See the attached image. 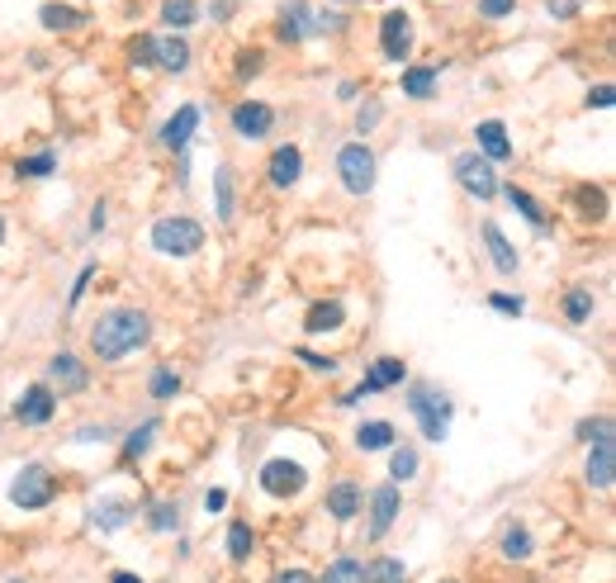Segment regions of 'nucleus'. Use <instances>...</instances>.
Masks as SVG:
<instances>
[{
  "label": "nucleus",
  "instance_id": "nucleus-22",
  "mask_svg": "<svg viewBox=\"0 0 616 583\" xmlns=\"http://www.w3.org/2000/svg\"><path fill=\"white\" fill-rule=\"evenodd\" d=\"M365 583H408V569H403V560L384 555L375 565H365Z\"/></svg>",
  "mask_w": 616,
  "mask_h": 583
},
{
  "label": "nucleus",
  "instance_id": "nucleus-9",
  "mask_svg": "<svg viewBox=\"0 0 616 583\" xmlns=\"http://www.w3.org/2000/svg\"><path fill=\"white\" fill-rule=\"evenodd\" d=\"M53 408H57L53 389H48V384H34V389H24L15 399V422H24V427H48V422H53Z\"/></svg>",
  "mask_w": 616,
  "mask_h": 583
},
{
  "label": "nucleus",
  "instance_id": "nucleus-20",
  "mask_svg": "<svg viewBox=\"0 0 616 583\" xmlns=\"http://www.w3.org/2000/svg\"><path fill=\"white\" fill-rule=\"evenodd\" d=\"M342 318H346L342 304H337V299H323V304H313V309H308L304 328L308 332H332V328H342Z\"/></svg>",
  "mask_w": 616,
  "mask_h": 583
},
{
  "label": "nucleus",
  "instance_id": "nucleus-26",
  "mask_svg": "<svg viewBox=\"0 0 616 583\" xmlns=\"http://www.w3.org/2000/svg\"><path fill=\"white\" fill-rule=\"evenodd\" d=\"M403 91L413 95V100H427L436 91V72L432 67H413V72H403Z\"/></svg>",
  "mask_w": 616,
  "mask_h": 583
},
{
  "label": "nucleus",
  "instance_id": "nucleus-37",
  "mask_svg": "<svg viewBox=\"0 0 616 583\" xmlns=\"http://www.w3.org/2000/svg\"><path fill=\"white\" fill-rule=\"evenodd\" d=\"M57 171V152H38L29 162H19V176H53Z\"/></svg>",
  "mask_w": 616,
  "mask_h": 583
},
{
  "label": "nucleus",
  "instance_id": "nucleus-16",
  "mask_svg": "<svg viewBox=\"0 0 616 583\" xmlns=\"http://www.w3.org/2000/svg\"><path fill=\"white\" fill-rule=\"evenodd\" d=\"M152 62H157V67H162V72H185V67H190V43H185V38H157L152 34Z\"/></svg>",
  "mask_w": 616,
  "mask_h": 583
},
{
  "label": "nucleus",
  "instance_id": "nucleus-21",
  "mask_svg": "<svg viewBox=\"0 0 616 583\" xmlns=\"http://www.w3.org/2000/svg\"><path fill=\"white\" fill-rule=\"evenodd\" d=\"M133 517V503H124V498H105L100 508H95V527L100 531H119Z\"/></svg>",
  "mask_w": 616,
  "mask_h": 583
},
{
  "label": "nucleus",
  "instance_id": "nucleus-12",
  "mask_svg": "<svg viewBox=\"0 0 616 583\" xmlns=\"http://www.w3.org/2000/svg\"><path fill=\"white\" fill-rule=\"evenodd\" d=\"M233 128L242 138H266L275 128V110L271 105H261V100H247V105H237L233 110Z\"/></svg>",
  "mask_w": 616,
  "mask_h": 583
},
{
  "label": "nucleus",
  "instance_id": "nucleus-3",
  "mask_svg": "<svg viewBox=\"0 0 616 583\" xmlns=\"http://www.w3.org/2000/svg\"><path fill=\"white\" fill-rule=\"evenodd\" d=\"M583 437H598L593 441V456H588V484L607 493L616 484V427H612V418L583 422Z\"/></svg>",
  "mask_w": 616,
  "mask_h": 583
},
{
  "label": "nucleus",
  "instance_id": "nucleus-24",
  "mask_svg": "<svg viewBox=\"0 0 616 583\" xmlns=\"http://www.w3.org/2000/svg\"><path fill=\"white\" fill-rule=\"evenodd\" d=\"M53 375L62 384H67V389H86V370H81V361H76V356H67V351H62V356H53Z\"/></svg>",
  "mask_w": 616,
  "mask_h": 583
},
{
  "label": "nucleus",
  "instance_id": "nucleus-43",
  "mask_svg": "<svg viewBox=\"0 0 616 583\" xmlns=\"http://www.w3.org/2000/svg\"><path fill=\"white\" fill-rule=\"evenodd\" d=\"M612 100H616L612 86H598V91H588V105H598V110H612Z\"/></svg>",
  "mask_w": 616,
  "mask_h": 583
},
{
  "label": "nucleus",
  "instance_id": "nucleus-30",
  "mask_svg": "<svg viewBox=\"0 0 616 583\" xmlns=\"http://www.w3.org/2000/svg\"><path fill=\"white\" fill-rule=\"evenodd\" d=\"M564 313H569V323H588V318H593V294H588V290H569Z\"/></svg>",
  "mask_w": 616,
  "mask_h": 583
},
{
  "label": "nucleus",
  "instance_id": "nucleus-49",
  "mask_svg": "<svg viewBox=\"0 0 616 583\" xmlns=\"http://www.w3.org/2000/svg\"><path fill=\"white\" fill-rule=\"evenodd\" d=\"M114 583H143V579H133V574H114Z\"/></svg>",
  "mask_w": 616,
  "mask_h": 583
},
{
  "label": "nucleus",
  "instance_id": "nucleus-19",
  "mask_svg": "<svg viewBox=\"0 0 616 583\" xmlns=\"http://www.w3.org/2000/svg\"><path fill=\"white\" fill-rule=\"evenodd\" d=\"M327 508H332V517H356L361 512V489L351 484V479H342V484H332V493H327Z\"/></svg>",
  "mask_w": 616,
  "mask_h": 583
},
{
  "label": "nucleus",
  "instance_id": "nucleus-40",
  "mask_svg": "<svg viewBox=\"0 0 616 583\" xmlns=\"http://www.w3.org/2000/svg\"><path fill=\"white\" fill-rule=\"evenodd\" d=\"M479 10L489 19H503V15H512L517 10V0H479Z\"/></svg>",
  "mask_w": 616,
  "mask_h": 583
},
{
  "label": "nucleus",
  "instance_id": "nucleus-48",
  "mask_svg": "<svg viewBox=\"0 0 616 583\" xmlns=\"http://www.w3.org/2000/svg\"><path fill=\"white\" fill-rule=\"evenodd\" d=\"M109 437V427H86V432H81V441H105Z\"/></svg>",
  "mask_w": 616,
  "mask_h": 583
},
{
  "label": "nucleus",
  "instance_id": "nucleus-33",
  "mask_svg": "<svg viewBox=\"0 0 616 583\" xmlns=\"http://www.w3.org/2000/svg\"><path fill=\"white\" fill-rule=\"evenodd\" d=\"M152 437H157V418H147V422H143V432H133V437H128L124 456H128V460L147 456V446H152Z\"/></svg>",
  "mask_w": 616,
  "mask_h": 583
},
{
  "label": "nucleus",
  "instance_id": "nucleus-47",
  "mask_svg": "<svg viewBox=\"0 0 616 583\" xmlns=\"http://www.w3.org/2000/svg\"><path fill=\"white\" fill-rule=\"evenodd\" d=\"M237 10V0H214V19H228Z\"/></svg>",
  "mask_w": 616,
  "mask_h": 583
},
{
  "label": "nucleus",
  "instance_id": "nucleus-13",
  "mask_svg": "<svg viewBox=\"0 0 616 583\" xmlns=\"http://www.w3.org/2000/svg\"><path fill=\"white\" fill-rule=\"evenodd\" d=\"M394 517H399V489L380 484V489L370 493V536H389Z\"/></svg>",
  "mask_w": 616,
  "mask_h": 583
},
{
  "label": "nucleus",
  "instance_id": "nucleus-46",
  "mask_svg": "<svg viewBox=\"0 0 616 583\" xmlns=\"http://www.w3.org/2000/svg\"><path fill=\"white\" fill-rule=\"evenodd\" d=\"M275 583H308V574H304V569H280V574H275Z\"/></svg>",
  "mask_w": 616,
  "mask_h": 583
},
{
  "label": "nucleus",
  "instance_id": "nucleus-6",
  "mask_svg": "<svg viewBox=\"0 0 616 583\" xmlns=\"http://www.w3.org/2000/svg\"><path fill=\"white\" fill-rule=\"evenodd\" d=\"M10 503L15 508H48L53 503V474L43 465H24L15 474V484H10Z\"/></svg>",
  "mask_w": 616,
  "mask_h": 583
},
{
  "label": "nucleus",
  "instance_id": "nucleus-23",
  "mask_svg": "<svg viewBox=\"0 0 616 583\" xmlns=\"http://www.w3.org/2000/svg\"><path fill=\"white\" fill-rule=\"evenodd\" d=\"M356 446L361 451H384V446H394V427L389 422H365L361 432H356Z\"/></svg>",
  "mask_w": 616,
  "mask_h": 583
},
{
  "label": "nucleus",
  "instance_id": "nucleus-36",
  "mask_svg": "<svg viewBox=\"0 0 616 583\" xmlns=\"http://www.w3.org/2000/svg\"><path fill=\"white\" fill-rule=\"evenodd\" d=\"M43 24L48 29H72V24H81V15L67 10V5H43Z\"/></svg>",
  "mask_w": 616,
  "mask_h": 583
},
{
  "label": "nucleus",
  "instance_id": "nucleus-15",
  "mask_svg": "<svg viewBox=\"0 0 616 583\" xmlns=\"http://www.w3.org/2000/svg\"><path fill=\"white\" fill-rule=\"evenodd\" d=\"M474 138H479V157H489V162H508L512 157V143H508L503 119H484V124L474 128Z\"/></svg>",
  "mask_w": 616,
  "mask_h": 583
},
{
  "label": "nucleus",
  "instance_id": "nucleus-42",
  "mask_svg": "<svg viewBox=\"0 0 616 583\" xmlns=\"http://www.w3.org/2000/svg\"><path fill=\"white\" fill-rule=\"evenodd\" d=\"M133 62H138V67H147V62H152V34H143L138 43H133Z\"/></svg>",
  "mask_w": 616,
  "mask_h": 583
},
{
  "label": "nucleus",
  "instance_id": "nucleus-35",
  "mask_svg": "<svg viewBox=\"0 0 616 583\" xmlns=\"http://www.w3.org/2000/svg\"><path fill=\"white\" fill-rule=\"evenodd\" d=\"M503 555H508V560H526V555H531V536H526L522 527H512L508 536H503Z\"/></svg>",
  "mask_w": 616,
  "mask_h": 583
},
{
  "label": "nucleus",
  "instance_id": "nucleus-32",
  "mask_svg": "<svg viewBox=\"0 0 616 583\" xmlns=\"http://www.w3.org/2000/svg\"><path fill=\"white\" fill-rule=\"evenodd\" d=\"M218 219H233V171L228 166H218Z\"/></svg>",
  "mask_w": 616,
  "mask_h": 583
},
{
  "label": "nucleus",
  "instance_id": "nucleus-51",
  "mask_svg": "<svg viewBox=\"0 0 616 583\" xmlns=\"http://www.w3.org/2000/svg\"><path fill=\"white\" fill-rule=\"evenodd\" d=\"M15 583H24V579H15Z\"/></svg>",
  "mask_w": 616,
  "mask_h": 583
},
{
  "label": "nucleus",
  "instance_id": "nucleus-38",
  "mask_svg": "<svg viewBox=\"0 0 616 583\" xmlns=\"http://www.w3.org/2000/svg\"><path fill=\"white\" fill-rule=\"evenodd\" d=\"M489 304H493L498 313H508V318H522V309H526L522 294H489Z\"/></svg>",
  "mask_w": 616,
  "mask_h": 583
},
{
  "label": "nucleus",
  "instance_id": "nucleus-28",
  "mask_svg": "<svg viewBox=\"0 0 616 583\" xmlns=\"http://www.w3.org/2000/svg\"><path fill=\"white\" fill-rule=\"evenodd\" d=\"M323 583H365V565L361 560H337V565H327Z\"/></svg>",
  "mask_w": 616,
  "mask_h": 583
},
{
  "label": "nucleus",
  "instance_id": "nucleus-31",
  "mask_svg": "<svg viewBox=\"0 0 616 583\" xmlns=\"http://www.w3.org/2000/svg\"><path fill=\"white\" fill-rule=\"evenodd\" d=\"M228 555H233V560H247V555H252V527H247V522H233V527H228Z\"/></svg>",
  "mask_w": 616,
  "mask_h": 583
},
{
  "label": "nucleus",
  "instance_id": "nucleus-7",
  "mask_svg": "<svg viewBox=\"0 0 616 583\" xmlns=\"http://www.w3.org/2000/svg\"><path fill=\"white\" fill-rule=\"evenodd\" d=\"M455 181L465 185L474 200H493V195H498V176H493V162H489V157H479V152H465V157L455 162Z\"/></svg>",
  "mask_w": 616,
  "mask_h": 583
},
{
  "label": "nucleus",
  "instance_id": "nucleus-50",
  "mask_svg": "<svg viewBox=\"0 0 616 583\" xmlns=\"http://www.w3.org/2000/svg\"><path fill=\"white\" fill-rule=\"evenodd\" d=\"M0 237H5V219H0Z\"/></svg>",
  "mask_w": 616,
  "mask_h": 583
},
{
  "label": "nucleus",
  "instance_id": "nucleus-14",
  "mask_svg": "<svg viewBox=\"0 0 616 583\" xmlns=\"http://www.w3.org/2000/svg\"><path fill=\"white\" fill-rule=\"evenodd\" d=\"M299 176H304V152H299L294 143L275 147V152H271V185H275V190H290Z\"/></svg>",
  "mask_w": 616,
  "mask_h": 583
},
{
  "label": "nucleus",
  "instance_id": "nucleus-18",
  "mask_svg": "<svg viewBox=\"0 0 616 583\" xmlns=\"http://www.w3.org/2000/svg\"><path fill=\"white\" fill-rule=\"evenodd\" d=\"M200 128V105H181L176 110V119L162 128V143L176 147V152H185V143H190V133Z\"/></svg>",
  "mask_w": 616,
  "mask_h": 583
},
{
  "label": "nucleus",
  "instance_id": "nucleus-44",
  "mask_svg": "<svg viewBox=\"0 0 616 583\" xmlns=\"http://www.w3.org/2000/svg\"><path fill=\"white\" fill-rule=\"evenodd\" d=\"M204 508H209V512H223V508H228V493H223V489H209V493H204Z\"/></svg>",
  "mask_w": 616,
  "mask_h": 583
},
{
  "label": "nucleus",
  "instance_id": "nucleus-5",
  "mask_svg": "<svg viewBox=\"0 0 616 583\" xmlns=\"http://www.w3.org/2000/svg\"><path fill=\"white\" fill-rule=\"evenodd\" d=\"M337 171H342V185L351 195H370V185H375V152H370V143H346L337 152Z\"/></svg>",
  "mask_w": 616,
  "mask_h": 583
},
{
  "label": "nucleus",
  "instance_id": "nucleus-17",
  "mask_svg": "<svg viewBox=\"0 0 616 583\" xmlns=\"http://www.w3.org/2000/svg\"><path fill=\"white\" fill-rule=\"evenodd\" d=\"M484 247H489V256H493V271H503V275H517V247H512L508 237H503V228L498 223H484Z\"/></svg>",
  "mask_w": 616,
  "mask_h": 583
},
{
  "label": "nucleus",
  "instance_id": "nucleus-2",
  "mask_svg": "<svg viewBox=\"0 0 616 583\" xmlns=\"http://www.w3.org/2000/svg\"><path fill=\"white\" fill-rule=\"evenodd\" d=\"M408 408H413L422 437L446 441V432H451V399H446L436 384H413V389H408Z\"/></svg>",
  "mask_w": 616,
  "mask_h": 583
},
{
  "label": "nucleus",
  "instance_id": "nucleus-29",
  "mask_svg": "<svg viewBox=\"0 0 616 583\" xmlns=\"http://www.w3.org/2000/svg\"><path fill=\"white\" fill-rule=\"evenodd\" d=\"M147 389H152V399H176V394H181V375H176V370H152V384H147Z\"/></svg>",
  "mask_w": 616,
  "mask_h": 583
},
{
  "label": "nucleus",
  "instance_id": "nucleus-10",
  "mask_svg": "<svg viewBox=\"0 0 616 583\" xmlns=\"http://www.w3.org/2000/svg\"><path fill=\"white\" fill-rule=\"evenodd\" d=\"M380 38H384V57H394V62H403L408 57V48H413V19L403 15V10H389L380 24Z\"/></svg>",
  "mask_w": 616,
  "mask_h": 583
},
{
  "label": "nucleus",
  "instance_id": "nucleus-27",
  "mask_svg": "<svg viewBox=\"0 0 616 583\" xmlns=\"http://www.w3.org/2000/svg\"><path fill=\"white\" fill-rule=\"evenodd\" d=\"M503 190H508V204H512V209H517V214H526V219L536 223V228H545V214H541V204L531 200L526 190H517V185H503Z\"/></svg>",
  "mask_w": 616,
  "mask_h": 583
},
{
  "label": "nucleus",
  "instance_id": "nucleus-1",
  "mask_svg": "<svg viewBox=\"0 0 616 583\" xmlns=\"http://www.w3.org/2000/svg\"><path fill=\"white\" fill-rule=\"evenodd\" d=\"M147 337H152L147 313H138V309H109L105 318L91 328V351L100 356V361H124V356H133L138 347H147Z\"/></svg>",
  "mask_w": 616,
  "mask_h": 583
},
{
  "label": "nucleus",
  "instance_id": "nucleus-34",
  "mask_svg": "<svg viewBox=\"0 0 616 583\" xmlns=\"http://www.w3.org/2000/svg\"><path fill=\"white\" fill-rule=\"evenodd\" d=\"M389 474H394V484H399V479H413V474H417V451H413V446L394 451V460H389Z\"/></svg>",
  "mask_w": 616,
  "mask_h": 583
},
{
  "label": "nucleus",
  "instance_id": "nucleus-25",
  "mask_svg": "<svg viewBox=\"0 0 616 583\" xmlns=\"http://www.w3.org/2000/svg\"><path fill=\"white\" fill-rule=\"evenodd\" d=\"M162 19L171 29H190L200 19V10H195V0H162Z\"/></svg>",
  "mask_w": 616,
  "mask_h": 583
},
{
  "label": "nucleus",
  "instance_id": "nucleus-8",
  "mask_svg": "<svg viewBox=\"0 0 616 583\" xmlns=\"http://www.w3.org/2000/svg\"><path fill=\"white\" fill-rule=\"evenodd\" d=\"M304 484H308V474L294 460H266V470H261V489L271 493V498H294V493H304Z\"/></svg>",
  "mask_w": 616,
  "mask_h": 583
},
{
  "label": "nucleus",
  "instance_id": "nucleus-11",
  "mask_svg": "<svg viewBox=\"0 0 616 583\" xmlns=\"http://www.w3.org/2000/svg\"><path fill=\"white\" fill-rule=\"evenodd\" d=\"M399 380H408V370H403V361L399 356H380V361L370 365V375H365V384L351 394L346 403H356V399H365V394H380V389H394Z\"/></svg>",
  "mask_w": 616,
  "mask_h": 583
},
{
  "label": "nucleus",
  "instance_id": "nucleus-45",
  "mask_svg": "<svg viewBox=\"0 0 616 583\" xmlns=\"http://www.w3.org/2000/svg\"><path fill=\"white\" fill-rule=\"evenodd\" d=\"M579 10V0H550V15H560V19H569Z\"/></svg>",
  "mask_w": 616,
  "mask_h": 583
},
{
  "label": "nucleus",
  "instance_id": "nucleus-39",
  "mask_svg": "<svg viewBox=\"0 0 616 583\" xmlns=\"http://www.w3.org/2000/svg\"><path fill=\"white\" fill-rule=\"evenodd\" d=\"M176 522H181L176 503H157V508H152V527L157 531H176Z\"/></svg>",
  "mask_w": 616,
  "mask_h": 583
},
{
  "label": "nucleus",
  "instance_id": "nucleus-4",
  "mask_svg": "<svg viewBox=\"0 0 616 583\" xmlns=\"http://www.w3.org/2000/svg\"><path fill=\"white\" fill-rule=\"evenodd\" d=\"M152 247L166 256H195L204 247V228L195 219H162L152 228Z\"/></svg>",
  "mask_w": 616,
  "mask_h": 583
},
{
  "label": "nucleus",
  "instance_id": "nucleus-41",
  "mask_svg": "<svg viewBox=\"0 0 616 583\" xmlns=\"http://www.w3.org/2000/svg\"><path fill=\"white\" fill-rule=\"evenodd\" d=\"M380 105H375V100H370V105H365V110L361 114H356V128H361V133H370V128H375V124H380Z\"/></svg>",
  "mask_w": 616,
  "mask_h": 583
}]
</instances>
